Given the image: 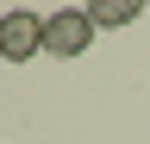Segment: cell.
<instances>
[{
  "instance_id": "1",
  "label": "cell",
  "mask_w": 150,
  "mask_h": 144,
  "mask_svg": "<svg viewBox=\"0 0 150 144\" xmlns=\"http://www.w3.org/2000/svg\"><path fill=\"white\" fill-rule=\"evenodd\" d=\"M31 57H44V13L31 6L0 13V63H31Z\"/></svg>"
},
{
  "instance_id": "2",
  "label": "cell",
  "mask_w": 150,
  "mask_h": 144,
  "mask_svg": "<svg viewBox=\"0 0 150 144\" xmlns=\"http://www.w3.org/2000/svg\"><path fill=\"white\" fill-rule=\"evenodd\" d=\"M44 50H50V57H81V50H94L88 6H56L50 19H44Z\"/></svg>"
},
{
  "instance_id": "3",
  "label": "cell",
  "mask_w": 150,
  "mask_h": 144,
  "mask_svg": "<svg viewBox=\"0 0 150 144\" xmlns=\"http://www.w3.org/2000/svg\"><path fill=\"white\" fill-rule=\"evenodd\" d=\"M88 19H94V31H119V25H131V19H144V0H94L88 6Z\"/></svg>"
}]
</instances>
